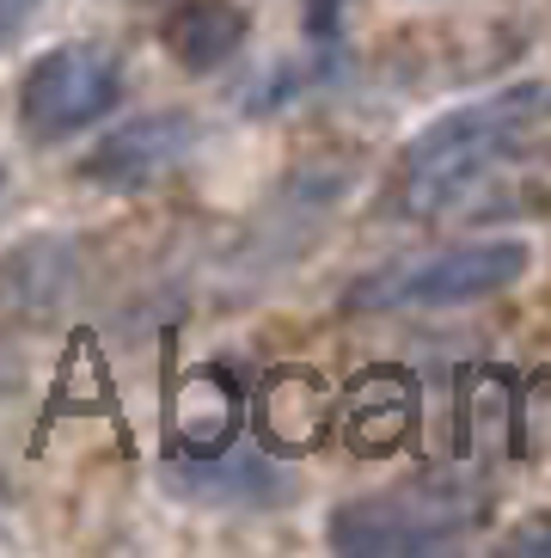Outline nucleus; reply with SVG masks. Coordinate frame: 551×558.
Wrapping results in <instances>:
<instances>
[{
    "label": "nucleus",
    "instance_id": "obj_6",
    "mask_svg": "<svg viewBox=\"0 0 551 558\" xmlns=\"http://www.w3.org/2000/svg\"><path fill=\"white\" fill-rule=\"evenodd\" d=\"M331 411L338 393L325 387L319 368H270L258 387H245V424H252V442L264 454H313L331 436Z\"/></svg>",
    "mask_w": 551,
    "mask_h": 558
},
{
    "label": "nucleus",
    "instance_id": "obj_2",
    "mask_svg": "<svg viewBox=\"0 0 551 558\" xmlns=\"http://www.w3.org/2000/svg\"><path fill=\"white\" fill-rule=\"evenodd\" d=\"M490 492L466 473H429L405 478L392 492L356 497L331 515V546L356 558H411V553H448L485 527Z\"/></svg>",
    "mask_w": 551,
    "mask_h": 558
},
{
    "label": "nucleus",
    "instance_id": "obj_10",
    "mask_svg": "<svg viewBox=\"0 0 551 558\" xmlns=\"http://www.w3.org/2000/svg\"><path fill=\"white\" fill-rule=\"evenodd\" d=\"M343 13H350V0H301V32H307V44H338L343 32Z\"/></svg>",
    "mask_w": 551,
    "mask_h": 558
},
{
    "label": "nucleus",
    "instance_id": "obj_5",
    "mask_svg": "<svg viewBox=\"0 0 551 558\" xmlns=\"http://www.w3.org/2000/svg\"><path fill=\"white\" fill-rule=\"evenodd\" d=\"M196 135H203V123L191 111L130 117L111 135H98V148L81 160V179L98 184V191H147V184H160L166 172H179L191 160Z\"/></svg>",
    "mask_w": 551,
    "mask_h": 558
},
{
    "label": "nucleus",
    "instance_id": "obj_8",
    "mask_svg": "<svg viewBox=\"0 0 551 558\" xmlns=\"http://www.w3.org/2000/svg\"><path fill=\"white\" fill-rule=\"evenodd\" d=\"M166 429L179 442L184 460H209L228 454L245 429V380L228 375V362H203L184 380H172L166 399Z\"/></svg>",
    "mask_w": 551,
    "mask_h": 558
},
{
    "label": "nucleus",
    "instance_id": "obj_11",
    "mask_svg": "<svg viewBox=\"0 0 551 558\" xmlns=\"http://www.w3.org/2000/svg\"><path fill=\"white\" fill-rule=\"evenodd\" d=\"M32 13H37V0H0V44H7V37H13Z\"/></svg>",
    "mask_w": 551,
    "mask_h": 558
},
{
    "label": "nucleus",
    "instance_id": "obj_3",
    "mask_svg": "<svg viewBox=\"0 0 551 558\" xmlns=\"http://www.w3.org/2000/svg\"><path fill=\"white\" fill-rule=\"evenodd\" d=\"M527 270H534L527 240H460V246L368 270L362 282L343 289V307L350 313H448V307H472V301L503 295Z\"/></svg>",
    "mask_w": 551,
    "mask_h": 558
},
{
    "label": "nucleus",
    "instance_id": "obj_12",
    "mask_svg": "<svg viewBox=\"0 0 551 558\" xmlns=\"http://www.w3.org/2000/svg\"><path fill=\"white\" fill-rule=\"evenodd\" d=\"M0 184H7V166H0Z\"/></svg>",
    "mask_w": 551,
    "mask_h": 558
},
{
    "label": "nucleus",
    "instance_id": "obj_9",
    "mask_svg": "<svg viewBox=\"0 0 551 558\" xmlns=\"http://www.w3.org/2000/svg\"><path fill=\"white\" fill-rule=\"evenodd\" d=\"M245 37H252V13H245L240 0H179L160 25V44L172 50V62L184 74L228 68L245 50Z\"/></svg>",
    "mask_w": 551,
    "mask_h": 558
},
{
    "label": "nucleus",
    "instance_id": "obj_1",
    "mask_svg": "<svg viewBox=\"0 0 551 558\" xmlns=\"http://www.w3.org/2000/svg\"><path fill=\"white\" fill-rule=\"evenodd\" d=\"M551 130V81H509L490 99H472L460 111L417 130L392 172V203L405 215H441L466 191L509 166L521 148H534Z\"/></svg>",
    "mask_w": 551,
    "mask_h": 558
},
{
    "label": "nucleus",
    "instance_id": "obj_7",
    "mask_svg": "<svg viewBox=\"0 0 551 558\" xmlns=\"http://www.w3.org/2000/svg\"><path fill=\"white\" fill-rule=\"evenodd\" d=\"M417 411H423L417 380H411L405 368H387V362H374V368H362V375L338 393L331 429H338V436L356 448L362 460H392L399 448L411 442V429H417Z\"/></svg>",
    "mask_w": 551,
    "mask_h": 558
},
{
    "label": "nucleus",
    "instance_id": "obj_13",
    "mask_svg": "<svg viewBox=\"0 0 551 558\" xmlns=\"http://www.w3.org/2000/svg\"><path fill=\"white\" fill-rule=\"evenodd\" d=\"M0 504H7V492H0Z\"/></svg>",
    "mask_w": 551,
    "mask_h": 558
},
{
    "label": "nucleus",
    "instance_id": "obj_4",
    "mask_svg": "<svg viewBox=\"0 0 551 558\" xmlns=\"http://www.w3.org/2000/svg\"><path fill=\"white\" fill-rule=\"evenodd\" d=\"M117 99H123V62L105 44H56L19 81V123L32 142H62L111 117Z\"/></svg>",
    "mask_w": 551,
    "mask_h": 558
}]
</instances>
